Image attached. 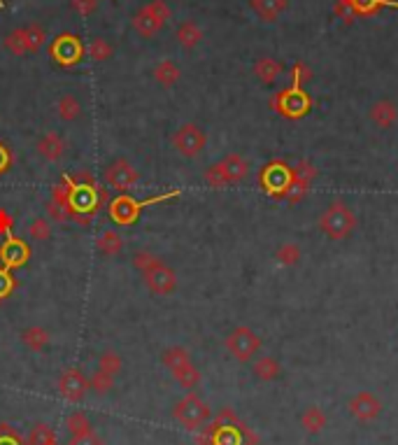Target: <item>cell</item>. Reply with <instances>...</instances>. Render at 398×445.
Returning a JSON list of instances; mask_svg holds the SVG:
<instances>
[{
  "label": "cell",
  "instance_id": "1",
  "mask_svg": "<svg viewBox=\"0 0 398 445\" xmlns=\"http://www.w3.org/2000/svg\"><path fill=\"white\" fill-rule=\"evenodd\" d=\"M312 80V70L306 63H296L291 68V84L282 91L270 98V107L284 119H303L310 110H312V98L306 89H303V82Z\"/></svg>",
  "mask_w": 398,
  "mask_h": 445
},
{
  "label": "cell",
  "instance_id": "2",
  "mask_svg": "<svg viewBox=\"0 0 398 445\" xmlns=\"http://www.w3.org/2000/svg\"><path fill=\"white\" fill-rule=\"evenodd\" d=\"M161 362H163V366L173 373L175 382L180 385L182 390L191 392L200 385V371H198V366L191 362V355L186 348H182V345L166 348L163 355H161Z\"/></svg>",
  "mask_w": 398,
  "mask_h": 445
},
{
  "label": "cell",
  "instance_id": "3",
  "mask_svg": "<svg viewBox=\"0 0 398 445\" xmlns=\"http://www.w3.org/2000/svg\"><path fill=\"white\" fill-rule=\"evenodd\" d=\"M357 215L354 210L345 203V200H335L328 205L319 217V229L326 238L331 240H345L350 238L354 229H357Z\"/></svg>",
  "mask_w": 398,
  "mask_h": 445
},
{
  "label": "cell",
  "instance_id": "4",
  "mask_svg": "<svg viewBox=\"0 0 398 445\" xmlns=\"http://www.w3.org/2000/svg\"><path fill=\"white\" fill-rule=\"evenodd\" d=\"M210 415H213V410H210V406L198 397L196 392H186L184 397L173 406V419L189 431L200 429V427L210 419Z\"/></svg>",
  "mask_w": 398,
  "mask_h": 445
},
{
  "label": "cell",
  "instance_id": "5",
  "mask_svg": "<svg viewBox=\"0 0 398 445\" xmlns=\"http://www.w3.org/2000/svg\"><path fill=\"white\" fill-rule=\"evenodd\" d=\"M173 16V10L168 7L166 0H151V3L142 5L138 12L133 14V28L142 38H154L156 33L163 28V23Z\"/></svg>",
  "mask_w": 398,
  "mask_h": 445
},
{
  "label": "cell",
  "instance_id": "6",
  "mask_svg": "<svg viewBox=\"0 0 398 445\" xmlns=\"http://www.w3.org/2000/svg\"><path fill=\"white\" fill-rule=\"evenodd\" d=\"M294 182V168L284 161H270L264 166V171L259 173V184L268 196L275 200H284L286 191H289Z\"/></svg>",
  "mask_w": 398,
  "mask_h": 445
},
{
  "label": "cell",
  "instance_id": "7",
  "mask_svg": "<svg viewBox=\"0 0 398 445\" xmlns=\"http://www.w3.org/2000/svg\"><path fill=\"white\" fill-rule=\"evenodd\" d=\"M224 345L228 350V355H231L235 362L247 364V362H252V359L259 355L261 336L254 329H249V326H235V329L226 336Z\"/></svg>",
  "mask_w": 398,
  "mask_h": 445
},
{
  "label": "cell",
  "instance_id": "8",
  "mask_svg": "<svg viewBox=\"0 0 398 445\" xmlns=\"http://www.w3.org/2000/svg\"><path fill=\"white\" fill-rule=\"evenodd\" d=\"M140 275L145 287L156 296H168L177 289V273L161 257H156L147 268H142Z\"/></svg>",
  "mask_w": 398,
  "mask_h": 445
},
{
  "label": "cell",
  "instance_id": "9",
  "mask_svg": "<svg viewBox=\"0 0 398 445\" xmlns=\"http://www.w3.org/2000/svg\"><path fill=\"white\" fill-rule=\"evenodd\" d=\"M103 182H105L107 189H114V191L126 194V191H131L135 184L140 182V171L129 161V159L119 156V159H114V161H109L105 166Z\"/></svg>",
  "mask_w": 398,
  "mask_h": 445
},
{
  "label": "cell",
  "instance_id": "10",
  "mask_svg": "<svg viewBox=\"0 0 398 445\" xmlns=\"http://www.w3.org/2000/svg\"><path fill=\"white\" fill-rule=\"evenodd\" d=\"M384 7H392L398 10V0H335L333 12L338 19H343L345 23H352L359 16H375L380 10Z\"/></svg>",
  "mask_w": 398,
  "mask_h": 445
},
{
  "label": "cell",
  "instance_id": "11",
  "mask_svg": "<svg viewBox=\"0 0 398 445\" xmlns=\"http://www.w3.org/2000/svg\"><path fill=\"white\" fill-rule=\"evenodd\" d=\"M171 142H173V147L177 149V154L180 156L196 159L208 145V133L203 131L198 124L189 122V124H182L180 129L173 133Z\"/></svg>",
  "mask_w": 398,
  "mask_h": 445
},
{
  "label": "cell",
  "instance_id": "12",
  "mask_svg": "<svg viewBox=\"0 0 398 445\" xmlns=\"http://www.w3.org/2000/svg\"><path fill=\"white\" fill-rule=\"evenodd\" d=\"M168 196H158L154 200H135L131 196H117L114 200H109V208H107V213L109 217H112V222L114 224H119V226H131L135 220H138V215H140V210L149 205V203H156V200H163Z\"/></svg>",
  "mask_w": 398,
  "mask_h": 445
},
{
  "label": "cell",
  "instance_id": "13",
  "mask_svg": "<svg viewBox=\"0 0 398 445\" xmlns=\"http://www.w3.org/2000/svg\"><path fill=\"white\" fill-rule=\"evenodd\" d=\"M89 377L84 375L80 368H68V371L61 373L58 377V394L70 401V404H80V401L87 399L89 394Z\"/></svg>",
  "mask_w": 398,
  "mask_h": 445
},
{
  "label": "cell",
  "instance_id": "14",
  "mask_svg": "<svg viewBox=\"0 0 398 445\" xmlns=\"http://www.w3.org/2000/svg\"><path fill=\"white\" fill-rule=\"evenodd\" d=\"M49 54H52V58L56 63L61 65H75L82 58L84 49H82V42L70 36V33H63V36H58L54 42H52V49H49Z\"/></svg>",
  "mask_w": 398,
  "mask_h": 445
},
{
  "label": "cell",
  "instance_id": "15",
  "mask_svg": "<svg viewBox=\"0 0 398 445\" xmlns=\"http://www.w3.org/2000/svg\"><path fill=\"white\" fill-rule=\"evenodd\" d=\"M350 413L359 419V422H372L380 413H382V401H380L372 392H359L357 397L350 401Z\"/></svg>",
  "mask_w": 398,
  "mask_h": 445
},
{
  "label": "cell",
  "instance_id": "16",
  "mask_svg": "<svg viewBox=\"0 0 398 445\" xmlns=\"http://www.w3.org/2000/svg\"><path fill=\"white\" fill-rule=\"evenodd\" d=\"M215 166H217V171L222 173V180L226 182V187L228 184L242 182L249 173V163L244 161L240 154H226L222 161H217Z\"/></svg>",
  "mask_w": 398,
  "mask_h": 445
},
{
  "label": "cell",
  "instance_id": "17",
  "mask_svg": "<svg viewBox=\"0 0 398 445\" xmlns=\"http://www.w3.org/2000/svg\"><path fill=\"white\" fill-rule=\"evenodd\" d=\"M65 149H68L65 140H63V136H58L56 131L45 133V136H42V138L36 142V152H38L42 159H45L47 163L61 161V159L65 156Z\"/></svg>",
  "mask_w": 398,
  "mask_h": 445
},
{
  "label": "cell",
  "instance_id": "18",
  "mask_svg": "<svg viewBox=\"0 0 398 445\" xmlns=\"http://www.w3.org/2000/svg\"><path fill=\"white\" fill-rule=\"evenodd\" d=\"M368 117L377 129H392V126L396 124V119H398V107H396L394 100L380 98L370 105Z\"/></svg>",
  "mask_w": 398,
  "mask_h": 445
},
{
  "label": "cell",
  "instance_id": "19",
  "mask_svg": "<svg viewBox=\"0 0 398 445\" xmlns=\"http://www.w3.org/2000/svg\"><path fill=\"white\" fill-rule=\"evenodd\" d=\"M249 7L261 21L273 23L284 14L286 7H289V0H249Z\"/></svg>",
  "mask_w": 398,
  "mask_h": 445
},
{
  "label": "cell",
  "instance_id": "20",
  "mask_svg": "<svg viewBox=\"0 0 398 445\" xmlns=\"http://www.w3.org/2000/svg\"><path fill=\"white\" fill-rule=\"evenodd\" d=\"M28 245L19 238H10L7 242H3V247H0V259H3V264L7 268H14V266H23L28 259Z\"/></svg>",
  "mask_w": 398,
  "mask_h": 445
},
{
  "label": "cell",
  "instance_id": "21",
  "mask_svg": "<svg viewBox=\"0 0 398 445\" xmlns=\"http://www.w3.org/2000/svg\"><path fill=\"white\" fill-rule=\"evenodd\" d=\"M151 77H154L156 84H161L163 89H173L177 82L182 77V70L180 65H177L173 58H163V61H158L154 65V70H151Z\"/></svg>",
  "mask_w": 398,
  "mask_h": 445
},
{
  "label": "cell",
  "instance_id": "22",
  "mask_svg": "<svg viewBox=\"0 0 398 445\" xmlns=\"http://www.w3.org/2000/svg\"><path fill=\"white\" fill-rule=\"evenodd\" d=\"M254 75H257V80L261 82V84H273L279 75H282V70H284V65L277 61V58H273V56H261V58H257V61H254Z\"/></svg>",
  "mask_w": 398,
  "mask_h": 445
},
{
  "label": "cell",
  "instance_id": "23",
  "mask_svg": "<svg viewBox=\"0 0 398 445\" xmlns=\"http://www.w3.org/2000/svg\"><path fill=\"white\" fill-rule=\"evenodd\" d=\"M49 341H52V336H49V331L45 329V326L33 324V326H26V329L21 331L23 348L31 350V352H42L49 345Z\"/></svg>",
  "mask_w": 398,
  "mask_h": 445
},
{
  "label": "cell",
  "instance_id": "24",
  "mask_svg": "<svg viewBox=\"0 0 398 445\" xmlns=\"http://www.w3.org/2000/svg\"><path fill=\"white\" fill-rule=\"evenodd\" d=\"M252 373H254V377H259V380L270 382V380H277V377H279V373H282V366H279V362L275 357L264 355V357H259L257 362L252 364Z\"/></svg>",
  "mask_w": 398,
  "mask_h": 445
},
{
  "label": "cell",
  "instance_id": "25",
  "mask_svg": "<svg viewBox=\"0 0 398 445\" xmlns=\"http://www.w3.org/2000/svg\"><path fill=\"white\" fill-rule=\"evenodd\" d=\"M56 114H58V119L65 122V124L80 119V117H82V103H80V98L75 96V94H63L61 98L56 100Z\"/></svg>",
  "mask_w": 398,
  "mask_h": 445
},
{
  "label": "cell",
  "instance_id": "26",
  "mask_svg": "<svg viewBox=\"0 0 398 445\" xmlns=\"http://www.w3.org/2000/svg\"><path fill=\"white\" fill-rule=\"evenodd\" d=\"M175 38H177V42H180V47H184V49H196L198 45H200V40H203V31H200V26L196 21H182L180 23V28H177V33H175Z\"/></svg>",
  "mask_w": 398,
  "mask_h": 445
},
{
  "label": "cell",
  "instance_id": "27",
  "mask_svg": "<svg viewBox=\"0 0 398 445\" xmlns=\"http://www.w3.org/2000/svg\"><path fill=\"white\" fill-rule=\"evenodd\" d=\"M96 247L100 254H105V257H119L122 254V250H124V238H122V233L119 231H114V229H107L103 231L98 236L96 240Z\"/></svg>",
  "mask_w": 398,
  "mask_h": 445
},
{
  "label": "cell",
  "instance_id": "28",
  "mask_svg": "<svg viewBox=\"0 0 398 445\" xmlns=\"http://www.w3.org/2000/svg\"><path fill=\"white\" fill-rule=\"evenodd\" d=\"M326 415H324V410L317 408V406H312L308 408L306 413L301 415V427L306 429L308 434H321V429L326 427Z\"/></svg>",
  "mask_w": 398,
  "mask_h": 445
},
{
  "label": "cell",
  "instance_id": "29",
  "mask_svg": "<svg viewBox=\"0 0 398 445\" xmlns=\"http://www.w3.org/2000/svg\"><path fill=\"white\" fill-rule=\"evenodd\" d=\"M65 429L70 436H84V434H91L96 431L91 424V419L82 413V410H72L70 415L65 417Z\"/></svg>",
  "mask_w": 398,
  "mask_h": 445
},
{
  "label": "cell",
  "instance_id": "30",
  "mask_svg": "<svg viewBox=\"0 0 398 445\" xmlns=\"http://www.w3.org/2000/svg\"><path fill=\"white\" fill-rule=\"evenodd\" d=\"M5 49L14 56H26L28 54V42H26V28H14L7 33Z\"/></svg>",
  "mask_w": 398,
  "mask_h": 445
},
{
  "label": "cell",
  "instance_id": "31",
  "mask_svg": "<svg viewBox=\"0 0 398 445\" xmlns=\"http://www.w3.org/2000/svg\"><path fill=\"white\" fill-rule=\"evenodd\" d=\"M122 368H124V359L119 352H114V350H105L103 355L98 357V371H103L107 375H112L117 377L122 373Z\"/></svg>",
  "mask_w": 398,
  "mask_h": 445
},
{
  "label": "cell",
  "instance_id": "32",
  "mask_svg": "<svg viewBox=\"0 0 398 445\" xmlns=\"http://www.w3.org/2000/svg\"><path fill=\"white\" fill-rule=\"evenodd\" d=\"M87 54H89L91 61L103 63V61H107V58H112L114 47L109 45V42H107L105 38H93V40L89 42V47H87Z\"/></svg>",
  "mask_w": 398,
  "mask_h": 445
},
{
  "label": "cell",
  "instance_id": "33",
  "mask_svg": "<svg viewBox=\"0 0 398 445\" xmlns=\"http://www.w3.org/2000/svg\"><path fill=\"white\" fill-rule=\"evenodd\" d=\"M52 443H56V434L47 422H38L26 439V445H52Z\"/></svg>",
  "mask_w": 398,
  "mask_h": 445
},
{
  "label": "cell",
  "instance_id": "34",
  "mask_svg": "<svg viewBox=\"0 0 398 445\" xmlns=\"http://www.w3.org/2000/svg\"><path fill=\"white\" fill-rule=\"evenodd\" d=\"M275 259L282 266H296L303 259V252H301L298 245H296V242H282V245H279L277 252H275Z\"/></svg>",
  "mask_w": 398,
  "mask_h": 445
},
{
  "label": "cell",
  "instance_id": "35",
  "mask_svg": "<svg viewBox=\"0 0 398 445\" xmlns=\"http://www.w3.org/2000/svg\"><path fill=\"white\" fill-rule=\"evenodd\" d=\"M28 238L33 242H45L52 238V222L47 217H36L28 226Z\"/></svg>",
  "mask_w": 398,
  "mask_h": 445
},
{
  "label": "cell",
  "instance_id": "36",
  "mask_svg": "<svg viewBox=\"0 0 398 445\" xmlns=\"http://www.w3.org/2000/svg\"><path fill=\"white\" fill-rule=\"evenodd\" d=\"M26 42H28V54H36L45 47L47 42V31L40 23H28L26 26Z\"/></svg>",
  "mask_w": 398,
  "mask_h": 445
},
{
  "label": "cell",
  "instance_id": "37",
  "mask_svg": "<svg viewBox=\"0 0 398 445\" xmlns=\"http://www.w3.org/2000/svg\"><path fill=\"white\" fill-rule=\"evenodd\" d=\"M112 387H114V377L103 373V371H98V368H96V373L89 377V390L96 392L98 397H105L107 392H112Z\"/></svg>",
  "mask_w": 398,
  "mask_h": 445
},
{
  "label": "cell",
  "instance_id": "38",
  "mask_svg": "<svg viewBox=\"0 0 398 445\" xmlns=\"http://www.w3.org/2000/svg\"><path fill=\"white\" fill-rule=\"evenodd\" d=\"M310 184H312V182H308V180H301V178H296V175H294V182H291L289 191H286L284 200H289V203H298V200H303V198L308 196Z\"/></svg>",
  "mask_w": 398,
  "mask_h": 445
},
{
  "label": "cell",
  "instance_id": "39",
  "mask_svg": "<svg viewBox=\"0 0 398 445\" xmlns=\"http://www.w3.org/2000/svg\"><path fill=\"white\" fill-rule=\"evenodd\" d=\"M47 220L49 222H56V224H68V222L72 220V215L68 213L65 208L56 205V203H52V200H49V203H47Z\"/></svg>",
  "mask_w": 398,
  "mask_h": 445
},
{
  "label": "cell",
  "instance_id": "40",
  "mask_svg": "<svg viewBox=\"0 0 398 445\" xmlns=\"http://www.w3.org/2000/svg\"><path fill=\"white\" fill-rule=\"evenodd\" d=\"M294 175H296V178H301V180L312 182L317 178V168L312 166L310 161H306V159H301V161L294 166Z\"/></svg>",
  "mask_w": 398,
  "mask_h": 445
},
{
  "label": "cell",
  "instance_id": "41",
  "mask_svg": "<svg viewBox=\"0 0 398 445\" xmlns=\"http://www.w3.org/2000/svg\"><path fill=\"white\" fill-rule=\"evenodd\" d=\"M68 445H105V439L96 431L84 434V436H70Z\"/></svg>",
  "mask_w": 398,
  "mask_h": 445
},
{
  "label": "cell",
  "instance_id": "42",
  "mask_svg": "<svg viewBox=\"0 0 398 445\" xmlns=\"http://www.w3.org/2000/svg\"><path fill=\"white\" fill-rule=\"evenodd\" d=\"M154 259H156V254H151V252H147V250H138V252L133 254L131 264H133L135 271H142V268H147L151 262H154Z\"/></svg>",
  "mask_w": 398,
  "mask_h": 445
},
{
  "label": "cell",
  "instance_id": "43",
  "mask_svg": "<svg viewBox=\"0 0 398 445\" xmlns=\"http://www.w3.org/2000/svg\"><path fill=\"white\" fill-rule=\"evenodd\" d=\"M70 7L75 12H77L80 16H89L96 12L98 7V0H70Z\"/></svg>",
  "mask_w": 398,
  "mask_h": 445
},
{
  "label": "cell",
  "instance_id": "44",
  "mask_svg": "<svg viewBox=\"0 0 398 445\" xmlns=\"http://www.w3.org/2000/svg\"><path fill=\"white\" fill-rule=\"evenodd\" d=\"M14 287V282L10 278V273H7V268H0V299L7 296V294L12 291Z\"/></svg>",
  "mask_w": 398,
  "mask_h": 445
},
{
  "label": "cell",
  "instance_id": "45",
  "mask_svg": "<svg viewBox=\"0 0 398 445\" xmlns=\"http://www.w3.org/2000/svg\"><path fill=\"white\" fill-rule=\"evenodd\" d=\"M12 226H14L12 217L7 215V210H3V208H0V236H10Z\"/></svg>",
  "mask_w": 398,
  "mask_h": 445
},
{
  "label": "cell",
  "instance_id": "46",
  "mask_svg": "<svg viewBox=\"0 0 398 445\" xmlns=\"http://www.w3.org/2000/svg\"><path fill=\"white\" fill-rule=\"evenodd\" d=\"M10 166H12V154H10V149H7L5 142H0V175H3Z\"/></svg>",
  "mask_w": 398,
  "mask_h": 445
},
{
  "label": "cell",
  "instance_id": "47",
  "mask_svg": "<svg viewBox=\"0 0 398 445\" xmlns=\"http://www.w3.org/2000/svg\"><path fill=\"white\" fill-rule=\"evenodd\" d=\"M52 445H58V441H56V443H52Z\"/></svg>",
  "mask_w": 398,
  "mask_h": 445
}]
</instances>
